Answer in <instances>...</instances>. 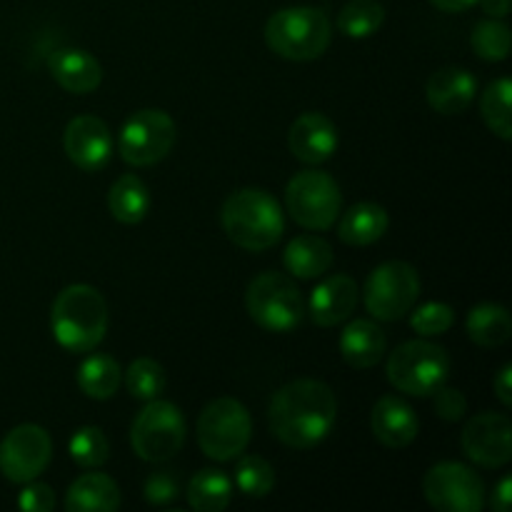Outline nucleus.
I'll list each match as a JSON object with an SVG mask.
<instances>
[{
	"mask_svg": "<svg viewBox=\"0 0 512 512\" xmlns=\"http://www.w3.org/2000/svg\"><path fill=\"white\" fill-rule=\"evenodd\" d=\"M470 43H473L475 53H478L480 60H488V63H503V60L510 55L508 23L498 18L480 20V23L473 28Z\"/></svg>",
	"mask_w": 512,
	"mask_h": 512,
	"instance_id": "nucleus-31",
	"label": "nucleus"
},
{
	"mask_svg": "<svg viewBox=\"0 0 512 512\" xmlns=\"http://www.w3.org/2000/svg\"><path fill=\"white\" fill-rule=\"evenodd\" d=\"M425 500L440 512H480L485 508V483L463 463H438L423 480Z\"/></svg>",
	"mask_w": 512,
	"mask_h": 512,
	"instance_id": "nucleus-12",
	"label": "nucleus"
},
{
	"mask_svg": "<svg viewBox=\"0 0 512 512\" xmlns=\"http://www.w3.org/2000/svg\"><path fill=\"white\" fill-rule=\"evenodd\" d=\"M18 508L25 512H50L55 508V493L45 483H25V488L18 495Z\"/></svg>",
	"mask_w": 512,
	"mask_h": 512,
	"instance_id": "nucleus-38",
	"label": "nucleus"
},
{
	"mask_svg": "<svg viewBox=\"0 0 512 512\" xmlns=\"http://www.w3.org/2000/svg\"><path fill=\"white\" fill-rule=\"evenodd\" d=\"M478 95V80L470 70L448 65L430 75L425 85V98L428 105L440 115H460L473 105Z\"/></svg>",
	"mask_w": 512,
	"mask_h": 512,
	"instance_id": "nucleus-18",
	"label": "nucleus"
},
{
	"mask_svg": "<svg viewBox=\"0 0 512 512\" xmlns=\"http://www.w3.org/2000/svg\"><path fill=\"white\" fill-rule=\"evenodd\" d=\"M143 495L150 505H168L180 498V478L173 470H158L143 485Z\"/></svg>",
	"mask_w": 512,
	"mask_h": 512,
	"instance_id": "nucleus-36",
	"label": "nucleus"
},
{
	"mask_svg": "<svg viewBox=\"0 0 512 512\" xmlns=\"http://www.w3.org/2000/svg\"><path fill=\"white\" fill-rule=\"evenodd\" d=\"M430 3L438 10H443V13H465V10L473 8L478 0H430Z\"/></svg>",
	"mask_w": 512,
	"mask_h": 512,
	"instance_id": "nucleus-42",
	"label": "nucleus"
},
{
	"mask_svg": "<svg viewBox=\"0 0 512 512\" xmlns=\"http://www.w3.org/2000/svg\"><path fill=\"white\" fill-rule=\"evenodd\" d=\"M63 148L70 163L85 173H98L113 158V135L98 115H78L68 123Z\"/></svg>",
	"mask_w": 512,
	"mask_h": 512,
	"instance_id": "nucleus-15",
	"label": "nucleus"
},
{
	"mask_svg": "<svg viewBox=\"0 0 512 512\" xmlns=\"http://www.w3.org/2000/svg\"><path fill=\"white\" fill-rule=\"evenodd\" d=\"M123 383V370L110 355L95 353L78 368V388L93 400H110Z\"/></svg>",
	"mask_w": 512,
	"mask_h": 512,
	"instance_id": "nucleus-27",
	"label": "nucleus"
},
{
	"mask_svg": "<svg viewBox=\"0 0 512 512\" xmlns=\"http://www.w3.org/2000/svg\"><path fill=\"white\" fill-rule=\"evenodd\" d=\"M510 95L512 83L508 78H498L485 88L480 98V115L485 125L498 135L500 140L512 138V113H510Z\"/></svg>",
	"mask_w": 512,
	"mask_h": 512,
	"instance_id": "nucleus-30",
	"label": "nucleus"
},
{
	"mask_svg": "<svg viewBox=\"0 0 512 512\" xmlns=\"http://www.w3.org/2000/svg\"><path fill=\"white\" fill-rule=\"evenodd\" d=\"M195 433L205 458L230 463L248 450L253 438V418L240 400L218 398L203 408Z\"/></svg>",
	"mask_w": 512,
	"mask_h": 512,
	"instance_id": "nucleus-7",
	"label": "nucleus"
},
{
	"mask_svg": "<svg viewBox=\"0 0 512 512\" xmlns=\"http://www.w3.org/2000/svg\"><path fill=\"white\" fill-rule=\"evenodd\" d=\"M450 355L430 340H408L390 353L385 375L395 390L413 398H430L450 375Z\"/></svg>",
	"mask_w": 512,
	"mask_h": 512,
	"instance_id": "nucleus-6",
	"label": "nucleus"
},
{
	"mask_svg": "<svg viewBox=\"0 0 512 512\" xmlns=\"http://www.w3.org/2000/svg\"><path fill=\"white\" fill-rule=\"evenodd\" d=\"M510 380H512V365H503V368L498 370V375H495V380H493L495 395H498V400L505 405V408H510V405H512Z\"/></svg>",
	"mask_w": 512,
	"mask_h": 512,
	"instance_id": "nucleus-39",
	"label": "nucleus"
},
{
	"mask_svg": "<svg viewBox=\"0 0 512 512\" xmlns=\"http://www.w3.org/2000/svg\"><path fill=\"white\" fill-rule=\"evenodd\" d=\"M235 488L248 498H265L275 488V470L258 455H243L235 465Z\"/></svg>",
	"mask_w": 512,
	"mask_h": 512,
	"instance_id": "nucleus-34",
	"label": "nucleus"
},
{
	"mask_svg": "<svg viewBox=\"0 0 512 512\" xmlns=\"http://www.w3.org/2000/svg\"><path fill=\"white\" fill-rule=\"evenodd\" d=\"M175 145V120L160 108L135 110L118 135V153L133 168H148L168 158Z\"/></svg>",
	"mask_w": 512,
	"mask_h": 512,
	"instance_id": "nucleus-11",
	"label": "nucleus"
},
{
	"mask_svg": "<svg viewBox=\"0 0 512 512\" xmlns=\"http://www.w3.org/2000/svg\"><path fill=\"white\" fill-rule=\"evenodd\" d=\"M358 298V283L350 275H330L310 295L308 315L318 328H335L355 313Z\"/></svg>",
	"mask_w": 512,
	"mask_h": 512,
	"instance_id": "nucleus-17",
	"label": "nucleus"
},
{
	"mask_svg": "<svg viewBox=\"0 0 512 512\" xmlns=\"http://www.w3.org/2000/svg\"><path fill=\"white\" fill-rule=\"evenodd\" d=\"M478 3L490 18L505 20L510 15V0H478Z\"/></svg>",
	"mask_w": 512,
	"mask_h": 512,
	"instance_id": "nucleus-41",
	"label": "nucleus"
},
{
	"mask_svg": "<svg viewBox=\"0 0 512 512\" xmlns=\"http://www.w3.org/2000/svg\"><path fill=\"white\" fill-rule=\"evenodd\" d=\"M245 308L253 323L268 333H290L308 315L303 290L285 273H260L245 293Z\"/></svg>",
	"mask_w": 512,
	"mask_h": 512,
	"instance_id": "nucleus-5",
	"label": "nucleus"
},
{
	"mask_svg": "<svg viewBox=\"0 0 512 512\" xmlns=\"http://www.w3.org/2000/svg\"><path fill=\"white\" fill-rule=\"evenodd\" d=\"M68 450L73 463L83 470H98L110 458L108 438L95 425H85V428L75 430L68 443Z\"/></svg>",
	"mask_w": 512,
	"mask_h": 512,
	"instance_id": "nucleus-32",
	"label": "nucleus"
},
{
	"mask_svg": "<svg viewBox=\"0 0 512 512\" xmlns=\"http://www.w3.org/2000/svg\"><path fill=\"white\" fill-rule=\"evenodd\" d=\"M385 350H388V338L373 320H353L340 333V355L350 368H373L383 360Z\"/></svg>",
	"mask_w": 512,
	"mask_h": 512,
	"instance_id": "nucleus-21",
	"label": "nucleus"
},
{
	"mask_svg": "<svg viewBox=\"0 0 512 512\" xmlns=\"http://www.w3.org/2000/svg\"><path fill=\"white\" fill-rule=\"evenodd\" d=\"M385 23V8L378 0H350L338 13V30L345 38L363 40L378 33Z\"/></svg>",
	"mask_w": 512,
	"mask_h": 512,
	"instance_id": "nucleus-29",
	"label": "nucleus"
},
{
	"mask_svg": "<svg viewBox=\"0 0 512 512\" xmlns=\"http://www.w3.org/2000/svg\"><path fill=\"white\" fill-rule=\"evenodd\" d=\"M288 148L300 163L320 165L338 150V128L325 113H303L290 125Z\"/></svg>",
	"mask_w": 512,
	"mask_h": 512,
	"instance_id": "nucleus-16",
	"label": "nucleus"
},
{
	"mask_svg": "<svg viewBox=\"0 0 512 512\" xmlns=\"http://www.w3.org/2000/svg\"><path fill=\"white\" fill-rule=\"evenodd\" d=\"M333 260L335 255L328 240L318 238V235L313 233L293 238L283 253L285 270L290 273V278L298 280L323 278V275L333 268Z\"/></svg>",
	"mask_w": 512,
	"mask_h": 512,
	"instance_id": "nucleus-22",
	"label": "nucleus"
},
{
	"mask_svg": "<svg viewBox=\"0 0 512 512\" xmlns=\"http://www.w3.org/2000/svg\"><path fill=\"white\" fill-rule=\"evenodd\" d=\"M433 403H435V413H438L443 420H448V423H458V420L465 415V410H468V400H465V395L460 393L458 388H445V385H440V388L435 390Z\"/></svg>",
	"mask_w": 512,
	"mask_h": 512,
	"instance_id": "nucleus-37",
	"label": "nucleus"
},
{
	"mask_svg": "<svg viewBox=\"0 0 512 512\" xmlns=\"http://www.w3.org/2000/svg\"><path fill=\"white\" fill-rule=\"evenodd\" d=\"M50 328L68 353H90L108 333V303L93 285H68L53 300Z\"/></svg>",
	"mask_w": 512,
	"mask_h": 512,
	"instance_id": "nucleus-2",
	"label": "nucleus"
},
{
	"mask_svg": "<svg viewBox=\"0 0 512 512\" xmlns=\"http://www.w3.org/2000/svg\"><path fill=\"white\" fill-rule=\"evenodd\" d=\"M463 450L480 468H503L512 458V423L503 413H480L465 425Z\"/></svg>",
	"mask_w": 512,
	"mask_h": 512,
	"instance_id": "nucleus-14",
	"label": "nucleus"
},
{
	"mask_svg": "<svg viewBox=\"0 0 512 512\" xmlns=\"http://www.w3.org/2000/svg\"><path fill=\"white\" fill-rule=\"evenodd\" d=\"M123 375H125V388H128V393L133 395L135 400H145V403L158 398V395L165 390V383H168L163 365L153 358L133 360Z\"/></svg>",
	"mask_w": 512,
	"mask_h": 512,
	"instance_id": "nucleus-33",
	"label": "nucleus"
},
{
	"mask_svg": "<svg viewBox=\"0 0 512 512\" xmlns=\"http://www.w3.org/2000/svg\"><path fill=\"white\" fill-rule=\"evenodd\" d=\"M120 508V488L110 475L85 473L65 493L68 512H115Z\"/></svg>",
	"mask_w": 512,
	"mask_h": 512,
	"instance_id": "nucleus-23",
	"label": "nucleus"
},
{
	"mask_svg": "<svg viewBox=\"0 0 512 512\" xmlns=\"http://www.w3.org/2000/svg\"><path fill=\"white\" fill-rule=\"evenodd\" d=\"M108 210L118 223L138 225L143 223L150 210V190L138 175L125 173L110 185Z\"/></svg>",
	"mask_w": 512,
	"mask_h": 512,
	"instance_id": "nucleus-25",
	"label": "nucleus"
},
{
	"mask_svg": "<svg viewBox=\"0 0 512 512\" xmlns=\"http://www.w3.org/2000/svg\"><path fill=\"white\" fill-rule=\"evenodd\" d=\"M50 75L63 90L73 95H88L103 83V68L98 58L83 48H60L48 60Z\"/></svg>",
	"mask_w": 512,
	"mask_h": 512,
	"instance_id": "nucleus-20",
	"label": "nucleus"
},
{
	"mask_svg": "<svg viewBox=\"0 0 512 512\" xmlns=\"http://www.w3.org/2000/svg\"><path fill=\"white\" fill-rule=\"evenodd\" d=\"M420 295L418 270L403 260H388L378 265L365 280V310L380 323L403 320L415 308Z\"/></svg>",
	"mask_w": 512,
	"mask_h": 512,
	"instance_id": "nucleus-10",
	"label": "nucleus"
},
{
	"mask_svg": "<svg viewBox=\"0 0 512 512\" xmlns=\"http://www.w3.org/2000/svg\"><path fill=\"white\" fill-rule=\"evenodd\" d=\"M185 433L188 428L178 405L153 398L135 415L130 445L145 463H168L183 448Z\"/></svg>",
	"mask_w": 512,
	"mask_h": 512,
	"instance_id": "nucleus-9",
	"label": "nucleus"
},
{
	"mask_svg": "<svg viewBox=\"0 0 512 512\" xmlns=\"http://www.w3.org/2000/svg\"><path fill=\"white\" fill-rule=\"evenodd\" d=\"M468 338L480 348H500L512 335V318L505 305L480 303L468 313Z\"/></svg>",
	"mask_w": 512,
	"mask_h": 512,
	"instance_id": "nucleus-26",
	"label": "nucleus"
},
{
	"mask_svg": "<svg viewBox=\"0 0 512 512\" xmlns=\"http://www.w3.org/2000/svg\"><path fill=\"white\" fill-rule=\"evenodd\" d=\"M333 28L320 8L295 5L273 13L265 23V43L278 58L293 63L318 60L328 50Z\"/></svg>",
	"mask_w": 512,
	"mask_h": 512,
	"instance_id": "nucleus-4",
	"label": "nucleus"
},
{
	"mask_svg": "<svg viewBox=\"0 0 512 512\" xmlns=\"http://www.w3.org/2000/svg\"><path fill=\"white\" fill-rule=\"evenodd\" d=\"M388 210L378 203H355L348 213L343 215L338 225V235L345 245L365 248L373 245L388 233Z\"/></svg>",
	"mask_w": 512,
	"mask_h": 512,
	"instance_id": "nucleus-24",
	"label": "nucleus"
},
{
	"mask_svg": "<svg viewBox=\"0 0 512 512\" xmlns=\"http://www.w3.org/2000/svg\"><path fill=\"white\" fill-rule=\"evenodd\" d=\"M455 323V310L448 303H425L418 310H413L410 318V328L423 338H433V335H443Z\"/></svg>",
	"mask_w": 512,
	"mask_h": 512,
	"instance_id": "nucleus-35",
	"label": "nucleus"
},
{
	"mask_svg": "<svg viewBox=\"0 0 512 512\" xmlns=\"http://www.w3.org/2000/svg\"><path fill=\"white\" fill-rule=\"evenodd\" d=\"M288 215L305 230H328L343 210V193L333 175L323 170H300L285 188Z\"/></svg>",
	"mask_w": 512,
	"mask_h": 512,
	"instance_id": "nucleus-8",
	"label": "nucleus"
},
{
	"mask_svg": "<svg viewBox=\"0 0 512 512\" xmlns=\"http://www.w3.org/2000/svg\"><path fill=\"white\" fill-rule=\"evenodd\" d=\"M512 500V480L503 478L498 483V488L493 490V498H490V508L495 512H508Z\"/></svg>",
	"mask_w": 512,
	"mask_h": 512,
	"instance_id": "nucleus-40",
	"label": "nucleus"
},
{
	"mask_svg": "<svg viewBox=\"0 0 512 512\" xmlns=\"http://www.w3.org/2000/svg\"><path fill=\"white\" fill-rule=\"evenodd\" d=\"M338 418V398L323 380L300 378L273 395L268 423L275 438L293 450H310L323 443Z\"/></svg>",
	"mask_w": 512,
	"mask_h": 512,
	"instance_id": "nucleus-1",
	"label": "nucleus"
},
{
	"mask_svg": "<svg viewBox=\"0 0 512 512\" xmlns=\"http://www.w3.org/2000/svg\"><path fill=\"white\" fill-rule=\"evenodd\" d=\"M233 500V480L223 470L205 468L188 485V505L198 512H220Z\"/></svg>",
	"mask_w": 512,
	"mask_h": 512,
	"instance_id": "nucleus-28",
	"label": "nucleus"
},
{
	"mask_svg": "<svg viewBox=\"0 0 512 512\" xmlns=\"http://www.w3.org/2000/svg\"><path fill=\"white\" fill-rule=\"evenodd\" d=\"M225 235L248 253L273 248L285 233V215L278 200L263 188H243L225 200L220 210Z\"/></svg>",
	"mask_w": 512,
	"mask_h": 512,
	"instance_id": "nucleus-3",
	"label": "nucleus"
},
{
	"mask_svg": "<svg viewBox=\"0 0 512 512\" xmlns=\"http://www.w3.org/2000/svg\"><path fill=\"white\" fill-rule=\"evenodd\" d=\"M50 458H53V440L40 425H18L0 443V473L15 485H25L43 475Z\"/></svg>",
	"mask_w": 512,
	"mask_h": 512,
	"instance_id": "nucleus-13",
	"label": "nucleus"
},
{
	"mask_svg": "<svg viewBox=\"0 0 512 512\" xmlns=\"http://www.w3.org/2000/svg\"><path fill=\"white\" fill-rule=\"evenodd\" d=\"M370 430H373L375 440L383 443L385 448H408L415 438H418V415L415 410L405 403L403 398L395 395H385L373 405L370 413Z\"/></svg>",
	"mask_w": 512,
	"mask_h": 512,
	"instance_id": "nucleus-19",
	"label": "nucleus"
}]
</instances>
